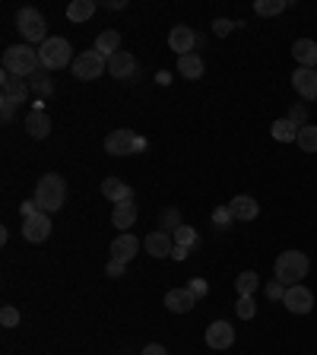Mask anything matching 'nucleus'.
Here are the masks:
<instances>
[{"label":"nucleus","mask_w":317,"mask_h":355,"mask_svg":"<svg viewBox=\"0 0 317 355\" xmlns=\"http://www.w3.org/2000/svg\"><path fill=\"white\" fill-rule=\"evenodd\" d=\"M235 311H238V317H242V321H250V317L257 314V305H254V298L238 295V305H235Z\"/></svg>","instance_id":"33"},{"label":"nucleus","mask_w":317,"mask_h":355,"mask_svg":"<svg viewBox=\"0 0 317 355\" xmlns=\"http://www.w3.org/2000/svg\"><path fill=\"white\" fill-rule=\"evenodd\" d=\"M308 270H311V260H308V254H301V251H283L273 264L276 279L283 282L285 289H289V286H301V279L308 276Z\"/></svg>","instance_id":"2"},{"label":"nucleus","mask_w":317,"mask_h":355,"mask_svg":"<svg viewBox=\"0 0 317 355\" xmlns=\"http://www.w3.org/2000/svg\"><path fill=\"white\" fill-rule=\"evenodd\" d=\"M143 248H146V254L150 257H172V251H175V238H172L168 231L156 229V231H150V235L143 238Z\"/></svg>","instance_id":"13"},{"label":"nucleus","mask_w":317,"mask_h":355,"mask_svg":"<svg viewBox=\"0 0 317 355\" xmlns=\"http://www.w3.org/2000/svg\"><path fill=\"white\" fill-rule=\"evenodd\" d=\"M51 216L48 213H35L29 219H23V238L32 241V244H42V241L51 238Z\"/></svg>","instance_id":"8"},{"label":"nucleus","mask_w":317,"mask_h":355,"mask_svg":"<svg viewBox=\"0 0 317 355\" xmlns=\"http://www.w3.org/2000/svg\"><path fill=\"white\" fill-rule=\"evenodd\" d=\"M146 149V137L134 133L130 127H121V130H111L105 137V152L108 156H137Z\"/></svg>","instance_id":"5"},{"label":"nucleus","mask_w":317,"mask_h":355,"mask_svg":"<svg viewBox=\"0 0 317 355\" xmlns=\"http://www.w3.org/2000/svg\"><path fill=\"white\" fill-rule=\"evenodd\" d=\"M38 67H42V58H38V48L32 45H10L3 51V73H13L19 80H32L38 73Z\"/></svg>","instance_id":"1"},{"label":"nucleus","mask_w":317,"mask_h":355,"mask_svg":"<svg viewBox=\"0 0 317 355\" xmlns=\"http://www.w3.org/2000/svg\"><path fill=\"white\" fill-rule=\"evenodd\" d=\"M19 209H23V219H29V216H35V213H42V207L35 203V197H32V200H25V203H23Z\"/></svg>","instance_id":"42"},{"label":"nucleus","mask_w":317,"mask_h":355,"mask_svg":"<svg viewBox=\"0 0 317 355\" xmlns=\"http://www.w3.org/2000/svg\"><path fill=\"white\" fill-rule=\"evenodd\" d=\"M70 67H73V76L76 80H83V83L99 80L102 73H108V60L102 58L99 51H83V54H76V60Z\"/></svg>","instance_id":"7"},{"label":"nucleus","mask_w":317,"mask_h":355,"mask_svg":"<svg viewBox=\"0 0 317 355\" xmlns=\"http://www.w3.org/2000/svg\"><path fill=\"white\" fill-rule=\"evenodd\" d=\"M235 343V327L226 321H213L207 327V346L216 349V352H222V349H228Z\"/></svg>","instance_id":"12"},{"label":"nucleus","mask_w":317,"mask_h":355,"mask_svg":"<svg viewBox=\"0 0 317 355\" xmlns=\"http://www.w3.org/2000/svg\"><path fill=\"white\" fill-rule=\"evenodd\" d=\"M187 289H191L197 298H203L209 292V286H207V279H191V286H187Z\"/></svg>","instance_id":"41"},{"label":"nucleus","mask_w":317,"mask_h":355,"mask_svg":"<svg viewBox=\"0 0 317 355\" xmlns=\"http://www.w3.org/2000/svg\"><path fill=\"white\" fill-rule=\"evenodd\" d=\"M108 73L115 76V80H134L137 76V58L130 54V51H117V54H111Z\"/></svg>","instance_id":"14"},{"label":"nucleus","mask_w":317,"mask_h":355,"mask_svg":"<svg viewBox=\"0 0 317 355\" xmlns=\"http://www.w3.org/2000/svg\"><path fill=\"white\" fill-rule=\"evenodd\" d=\"M232 222H235V216H232V209H228V203L213 209V225H216V229H228Z\"/></svg>","instance_id":"34"},{"label":"nucleus","mask_w":317,"mask_h":355,"mask_svg":"<svg viewBox=\"0 0 317 355\" xmlns=\"http://www.w3.org/2000/svg\"><path fill=\"white\" fill-rule=\"evenodd\" d=\"M257 286H260L257 273H250V270H244L242 276L235 279V289H238V295H248V298H254V292H257Z\"/></svg>","instance_id":"29"},{"label":"nucleus","mask_w":317,"mask_h":355,"mask_svg":"<svg viewBox=\"0 0 317 355\" xmlns=\"http://www.w3.org/2000/svg\"><path fill=\"white\" fill-rule=\"evenodd\" d=\"M0 86H3V95H13V99H23L29 95V86H25V80H19V76L13 73H3L0 76Z\"/></svg>","instance_id":"26"},{"label":"nucleus","mask_w":317,"mask_h":355,"mask_svg":"<svg viewBox=\"0 0 317 355\" xmlns=\"http://www.w3.org/2000/svg\"><path fill=\"white\" fill-rule=\"evenodd\" d=\"M143 241L137 238V235H130V231H121L115 241H111V260H121V264H130L137 254H140Z\"/></svg>","instance_id":"9"},{"label":"nucleus","mask_w":317,"mask_h":355,"mask_svg":"<svg viewBox=\"0 0 317 355\" xmlns=\"http://www.w3.org/2000/svg\"><path fill=\"white\" fill-rule=\"evenodd\" d=\"M228 209H232V216L238 222H250V219H257L260 203L254 197H248V194H238V197L228 200Z\"/></svg>","instance_id":"17"},{"label":"nucleus","mask_w":317,"mask_h":355,"mask_svg":"<svg viewBox=\"0 0 317 355\" xmlns=\"http://www.w3.org/2000/svg\"><path fill=\"white\" fill-rule=\"evenodd\" d=\"M19 102L23 99H13V95H3V99H0V117H3V124L13 117V111L19 108Z\"/></svg>","instance_id":"35"},{"label":"nucleus","mask_w":317,"mask_h":355,"mask_svg":"<svg viewBox=\"0 0 317 355\" xmlns=\"http://www.w3.org/2000/svg\"><path fill=\"white\" fill-rule=\"evenodd\" d=\"M187 254H191V248H181V244H175V251H172L175 260H187Z\"/></svg>","instance_id":"44"},{"label":"nucleus","mask_w":317,"mask_h":355,"mask_svg":"<svg viewBox=\"0 0 317 355\" xmlns=\"http://www.w3.org/2000/svg\"><path fill=\"white\" fill-rule=\"evenodd\" d=\"M289 121L298 127L308 124V111H305V105H292V111H289Z\"/></svg>","instance_id":"39"},{"label":"nucleus","mask_w":317,"mask_h":355,"mask_svg":"<svg viewBox=\"0 0 317 355\" xmlns=\"http://www.w3.org/2000/svg\"><path fill=\"white\" fill-rule=\"evenodd\" d=\"M105 273H108L111 279H121L127 273V264H121V260H108V266H105Z\"/></svg>","instance_id":"40"},{"label":"nucleus","mask_w":317,"mask_h":355,"mask_svg":"<svg viewBox=\"0 0 317 355\" xmlns=\"http://www.w3.org/2000/svg\"><path fill=\"white\" fill-rule=\"evenodd\" d=\"M172 238H175V244H181V248H197V244H200V235H197V229H191V225H181Z\"/></svg>","instance_id":"31"},{"label":"nucleus","mask_w":317,"mask_h":355,"mask_svg":"<svg viewBox=\"0 0 317 355\" xmlns=\"http://www.w3.org/2000/svg\"><path fill=\"white\" fill-rule=\"evenodd\" d=\"M283 305L292 314H311V308H314V292H311L308 286H289Z\"/></svg>","instance_id":"10"},{"label":"nucleus","mask_w":317,"mask_h":355,"mask_svg":"<svg viewBox=\"0 0 317 355\" xmlns=\"http://www.w3.org/2000/svg\"><path fill=\"white\" fill-rule=\"evenodd\" d=\"M203 58L200 54H184V58H178V73L184 76V80H200L203 76Z\"/></svg>","instance_id":"23"},{"label":"nucleus","mask_w":317,"mask_h":355,"mask_svg":"<svg viewBox=\"0 0 317 355\" xmlns=\"http://www.w3.org/2000/svg\"><path fill=\"white\" fill-rule=\"evenodd\" d=\"M0 327H3V330H13V327H19V308H13V305L0 308Z\"/></svg>","instance_id":"32"},{"label":"nucleus","mask_w":317,"mask_h":355,"mask_svg":"<svg viewBox=\"0 0 317 355\" xmlns=\"http://www.w3.org/2000/svg\"><path fill=\"white\" fill-rule=\"evenodd\" d=\"M193 45H197V32H193L191 25H172V32H168V48L175 51L178 58L193 54Z\"/></svg>","instance_id":"11"},{"label":"nucleus","mask_w":317,"mask_h":355,"mask_svg":"<svg viewBox=\"0 0 317 355\" xmlns=\"http://www.w3.org/2000/svg\"><path fill=\"white\" fill-rule=\"evenodd\" d=\"M102 197H108L111 203H134V187L111 174V178L102 181Z\"/></svg>","instance_id":"16"},{"label":"nucleus","mask_w":317,"mask_h":355,"mask_svg":"<svg viewBox=\"0 0 317 355\" xmlns=\"http://www.w3.org/2000/svg\"><path fill=\"white\" fill-rule=\"evenodd\" d=\"M111 222H115V229H130L137 222V203H115Z\"/></svg>","instance_id":"25"},{"label":"nucleus","mask_w":317,"mask_h":355,"mask_svg":"<svg viewBox=\"0 0 317 355\" xmlns=\"http://www.w3.org/2000/svg\"><path fill=\"white\" fill-rule=\"evenodd\" d=\"M292 54L298 60V67H308V70H317V42L314 38H298L292 45Z\"/></svg>","instance_id":"20"},{"label":"nucleus","mask_w":317,"mask_h":355,"mask_svg":"<svg viewBox=\"0 0 317 355\" xmlns=\"http://www.w3.org/2000/svg\"><path fill=\"white\" fill-rule=\"evenodd\" d=\"M64 200H67V181L60 178V174L48 172L45 178H38L35 184V203L42 207V213H58L64 207Z\"/></svg>","instance_id":"3"},{"label":"nucleus","mask_w":317,"mask_h":355,"mask_svg":"<svg viewBox=\"0 0 317 355\" xmlns=\"http://www.w3.org/2000/svg\"><path fill=\"white\" fill-rule=\"evenodd\" d=\"M285 7H289V0H257V3H254V13H257V16H279Z\"/></svg>","instance_id":"30"},{"label":"nucleus","mask_w":317,"mask_h":355,"mask_svg":"<svg viewBox=\"0 0 317 355\" xmlns=\"http://www.w3.org/2000/svg\"><path fill=\"white\" fill-rule=\"evenodd\" d=\"M32 89H35V92H38V95H42V99H45V95H51V89H54V86H51V80H48V76L35 73V76H32Z\"/></svg>","instance_id":"36"},{"label":"nucleus","mask_w":317,"mask_h":355,"mask_svg":"<svg viewBox=\"0 0 317 355\" xmlns=\"http://www.w3.org/2000/svg\"><path fill=\"white\" fill-rule=\"evenodd\" d=\"M25 133H29L32 140H45L51 133V117L45 115V108H32V111L25 115Z\"/></svg>","instance_id":"18"},{"label":"nucleus","mask_w":317,"mask_h":355,"mask_svg":"<svg viewBox=\"0 0 317 355\" xmlns=\"http://www.w3.org/2000/svg\"><path fill=\"white\" fill-rule=\"evenodd\" d=\"M292 89L298 92L301 99L314 102L317 99V70H308V67H298L292 73Z\"/></svg>","instance_id":"15"},{"label":"nucleus","mask_w":317,"mask_h":355,"mask_svg":"<svg viewBox=\"0 0 317 355\" xmlns=\"http://www.w3.org/2000/svg\"><path fill=\"white\" fill-rule=\"evenodd\" d=\"M267 298L270 301H283L285 298V286L279 279H273V282H267Z\"/></svg>","instance_id":"37"},{"label":"nucleus","mask_w":317,"mask_h":355,"mask_svg":"<svg viewBox=\"0 0 317 355\" xmlns=\"http://www.w3.org/2000/svg\"><path fill=\"white\" fill-rule=\"evenodd\" d=\"M298 149L301 152H317V124H305L298 127Z\"/></svg>","instance_id":"28"},{"label":"nucleus","mask_w":317,"mask_h":355,"mask_svg":"<svg viewBox=\"0 0 317 355\" xmlns=\"http://www.w3.org/2000/svg\"><path fill=\"white\" fill-rule=\"evenodd\" d=\"M95 10H99L95 0H70L67 19H70V23H86V19L95 16Z\"/></svg>","instance_id":"22"},{"label":"nucleus","mask_w":317,"mask_h":355,"mask_svg":"<svg viewBox=\"0 0 317 355\" xmlns=\"http://www.w3.org/2000/svg\"><path fill=\"white\" fill-rule=\"evenodd\" d=\"M193 305H197V295H193L191 289H168L165 292V308L172 314H187Z\"/></svg>","instance_id":"19"},{"label":"nucleus","mask_w":317,"mask_h":355,"mask_svg":"<svg viewBox=\"0 0 317 355\" xmlns=\"http://www.w3.org/2000/svg\"><path fill=\"white\" fill-rule=\"evenodd\" d=\"M16 29L23 32V38L29 45H35V42H48V19L38 13L35 7H19V13H16Z\"/></svg>","instance_id":"6"},{"label":"nucleus","mask_w":317,"mask_h":355,"mask_svg":"<svg viewBox=\"0 0 317 355\" xmlns=\"http://www.w3.org/2000/svg\"><path fill=\"white\" fill-rule=\"evenodd\" d=\"M92 51H99L102 58L108 60L111 54H117V51H121V32H115V29H105V32H102L99 38H95Z\"/></svg>","instance_id":"21"},{"label":"nucleus","mask_w":317,"mask_h":355,"mask_svg":"<svg viewBox=\"0 0 317 355\" xmlns=\"http://www.w3.org/2000/svg\"><path fill=\"white\" fill-rule=\"evenodd\" d=\"M38 58H42V67L45 70H64L67 64H73V48H70L67 38H60V35H51L48 42L38 48Z\"/></svg>","instance_id":"4"},{"label":"nucleus","mask_w":317,"mask_h":355,"mask_svg":"<svg viewBox=\"0 0 317 355\" xmlns=\"http://www.w3.org/2000/svg\"><path fill=\"white\" fill-rule=\"evenodd\" d=\"M184 225V219H181V209H175V207H168V209H162L158 213V229L162 231H168V235H175L178 229Z\"/></svg>","instance_id":"27"},{"label":"nucleus","mask_w":317,"mask_h":355,"mask_svg":"<svg viewBox=\"0 0 317 355\" xmlns=\"http://www.w3.org/2000/svg\"><path fill=\"white\" fill-rule=\"evenodd\" d=\"M140 355H168V349H165V346H162V343H150V346L143 349V352H140Z\"/></svg>","instance_id":"43"},{"label":"nucleus","mask_w":317,"mask_h":355,"mask_svg":"<svg viewBox=\"0 0 317 355\" xmlns=\"http://www.w3.org/2000/svg\"><path fill=\"white\" fill-rule=\"evenodd\" d=\"M232 29H235V23H232V19H226V16H219L216 23H213V35H219V38H226Z\"/></svg>","instance_id":"38"},{"label":"nucleus","mask_w":317,"mask_h":355,"mask_svg":"<svg viewBox=\"0 0 317 355\" xmlns=\"http://www.w3.org/2000/svg\"><path fill=\"white\" fill-rule=\"evenodd\" d=\"M270 133H273V140H279V143H295L298 140V124H292L289 117H279V121H273Z\"/></svg>","instance_id":"24"},{"label":"nucleus","mask_w":317,"mask_h":355,"mask_svg":"<svg viewBox=\"0 0 317 355\" xmlns=\"http://www.w3.org/2000/svg\"><path fill=\"white\" fill-rule=\"evenodd\" d=\"M105 7H108V10H124V7H127V0H108Z\"/></svg>","instance_id":"45"}]
</instances>
